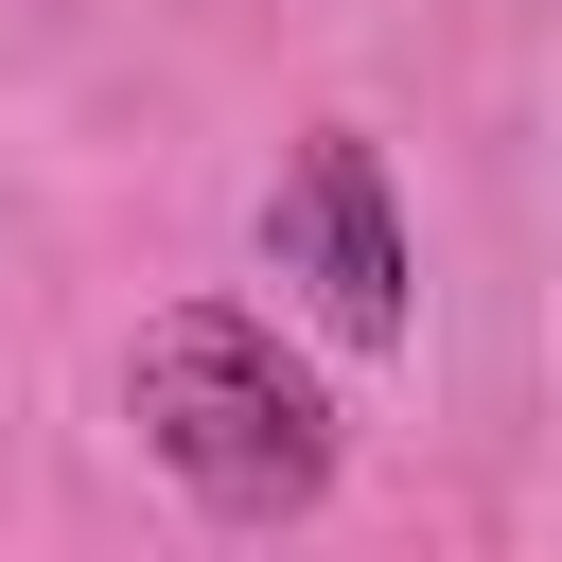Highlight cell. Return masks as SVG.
<instances>
[{"label":"cell","mask_w":562,"mask_h":562,"mask_svg":"<svg viewBox=\"0 0 562 562\" xmlns=\"http://www.w3.org/2000/svg\"><path fill=\"white\" fill-rule=\"evenodd\" d=\"M123 422H140V457H158L211 527H299V509H334V474H351L334 386H316L246 299H176V316H140V351H123Z\"/></svg>","instance_id":"6da1fadb"},{"label":"cell","mask_w":562,"mask_h":562,"mask_svg":"<svg viewBox=\"0 0 562 562\" xmlns=\"http://www.w3.org/2000/svg\"><path fill=\"white\" fill-rule=\"evenodd\" d=\"M263 281H281L334 351H369V369L422 334V299H404L422 263H404V193H386V140H369V123H316V140L263 176Z\"/></svg>","instance_id":"7a4b0ae2"}]
</instances>
